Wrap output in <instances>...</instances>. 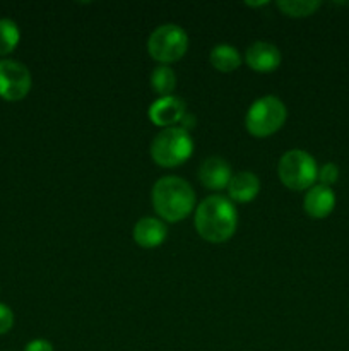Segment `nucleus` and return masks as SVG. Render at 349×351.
<instances>
[{
  "instance_id": "a211bd4d",
  "label": "nucleus",
  "mask_w": 349,
  "mask_h": 351,
  "mask_svg": "<svg viewBox=\"0 0 349 351\" xmlns=\"http://www.w3.org/2000/svg\"><path fill=\"white\" fill-rule=\"evenodd\" d=\"M339 178V168L335 163H325L318 168V175H317V180L320 185H325V187H332V185L337 182Z\"/></svg>"
},
{
  "instance_id": "39448f33",
  "label": "nucleus",
  "mask_w": 349,
  "mask_h": 351,
  "mask_svg": "<svg viewBox=\"0 0 349 351\" xmlns=\"http://www.w3.org/2000/svg\"><path fill=\"white\" fill-rule=\"evenodd\" d=\"M277 175L284 187L291 191H308L317 182L318 167L315 158L303 149H291L281 156Z\"/></svg>"
},
{
  "instance_id": "f03ea898",
  "label": "nucleus",
  "mask_w": 349,
  "mask_h": 351,
  "mask_svg": "<svg viewBox=\"0 0 349 351\" xmlns=\"http://www.w3.org/2000/svg\"><path fill=\"white\" fill-rule=\"evenodd\" d=\"M151 199L159 219L168 223L183 221L195 208V192L192 185L174 175L159 178L154 184Z\"/></svg>"
},
{
  "instance_id": "dca6fc26",
  "label": "nucleus",
  "mask_w": 349,
  "mask_h": 351,
  "mask_svg": "<svg viewBox=\"0 0 349 351\" xmlns=\"http://www.w3.org/2000/svg\"><path fill=\"white\" fill-rule=\"evenodd\" d=\"M318 0H279L277 7L289 17H308L320 9Z\"/></svg>"
},
{
  "instance_id": "4468645a",
  "label": "nucleus",
  "mask_w": 349,
  "mask_h": 351,
  "mask_svg": "<svg viewBox=\"0 0 349 351\" xmlns=\"http://www.w3.org/2000/svg\"><path fill=\"white\" fill-rule=\"evenodd\" d=\"M211 65L219 72H233L242 65V55L231 45H218L211 50L209 55Z\"/></svg>"
},
{
  "instance_id": "f3484780",
  "label": "nucleus",
  "mask_w": 349,
  "mask_h": 351,
  "mask_svg": "<svg viewBox=\"0 0 349 351\" xmlns=\"http://www.w3.org/2000/svg\"><path fill=\"white\" fill-rule=\"evenodd\" d=\"M21 40V31L14 21L0 19V55L12 53Z\"/></svg>"
},
{
  "instance_id": "aec40b11",
  "label": "nucleus",
  "mask_w": 349,
  "mask_h": 351,
  "mask_svg": "<svg viewBox=\"0 0 349 351\" xmlns=\"http://www.w3.org/2000/svg\"><path fill=\"white\" fill-rule=\"evenodd\" d=\"M24 351H53V345H51L48 339H33V341H29L26 345V348Z\"/></svg>"
},
{
  "instance_id": "9b49d317",
  "label": "nucleus",
  "mask_w": 349,
  "mask_h": 351,
  "mask_svg": "<svg viewBox=\"0 0 349 351\" xmlns=\"http://www.w3.org/2000/svg\"><path fill=\"white\" fill-rule=\"evenodd\" d=\"M168 237V228L163 219L144 216L133 226V240L142 249H156L163 245Z\"/></svg>"
},
{
  "instance_id": "20e7f679",
  "label": "nucleus",
  "mask_w": 349,
  "mask_h": 351,
  "mask_svg": "<svg viewBox=\"0 0 349 351\" xmlns=\"http://www.w3.org/2000/svg\"><path fill=\"white\" fill-rule=\"evenodd\" d=\"M287 108L277 96L267 95L252 103L245 115V127L253 137H269L286 123Z\"/></svg>"
},
{
  "instance_id": "6e6552de",
  "label": "nucleus",
  "mask_w": 349,
  "mask_h": 351,
  "mask_svg": "<svg viewBox=\"0 0 349 351\" xmlns=\"http://www.w3.org/2000/svg\"><path fill=\"white\" fill-rule=\"evenodd\" d=\"M187 113V106H185L183 99L177 98V96H163L157 98L153 105L147 110L151 122L163 129H170V127H177L180 123L181 117Z\"/></svg>"
},
{
  "instance_id": "7ed1b4c3",
  "label": "nucleus",
  "mask_w": 349,
  "mask_h": 351,
  "mask_svg": "<svg viewBox=\"0 0 349 351\" xmlns=\"http://www.w3.org/2000/svg\"><path fill=\"white\" fill-rule=\"evenodd\" d=\"M194 153V141L190 132L181 127L163 129L151 143V158L163 168H174L183 165Z\"/></svg>"
},
{
  "instance_id": "ddd939ff",
  "label": "nucleus",
  "mask_w": 349,
  "mask_h": 351,
  "mask_svg": "<svg viewBox=\"0 0 349 351\" xmlns=\"http://www.w3.org/2000/svg\"><path fill=\"white\" fill-rule=\"evenodd\" d=\"M228 199L235 204H245V202L253 201L260 192V180L252 171H240L233 175L228 184Z\"/></svg>"
},
{
  "instance_id": "1a4fd4ad",
  "label": "nucleus",
  "mask_w": 349,
  "mask_h": 351,
  "mask_svg": "<svg viewBox=\"0 0 349 351\" xmlns=\"http://www.w3.org/2000/svg\"><path fill=\"white\" fill-rule=\"evenodd\" d=\"M245 62L252 71L260 74L274 72L283 62V55L276 45L269 41H255L245 51Z\"/></svg>"
},
{
  "instance_id": "423d86ee",
  "label": "nucleus",
  "mask_w": 349,
  "mask_h": 351,
  "mask_svg": "<svg viewBox=\"0 0 349 351\" xmlns=\"http://www.w3.org/2000/svg\"><path fill=\"white\" fill-rule=\"evenodd\" d=\"M188 50V34L178 24H163L151 33L147 51L159 65H170L183 58Z\"/></svg>"
},
{
  "instance_id": "6ab92c4d",
  "label": "nucleus",
  "mask_w": 349,
  "mask_h": 351,
  "mask_svg": "<svg viewBox=\"0 0 349 351\" xmlns=\"http://www.w3.org/2000/svg\"><path fill=\"white\" fill-rule=\"evenodd\" d=\"M14 326V312L7 305L0 304V335H5Z\"/></svg>"
},
{
  "instance_id": "2eb2a0df",
  "label": "nucleus",
  "mask_w": 349,
  "mask_h": 351,
  "mask_svg": "<svg viewBox=\"0 0 349 351\" xmlns=\"http://www.w3.org/2000/svg\"><path fill=\"white\" fill-rule=\"evenodd\" d=\"M151 88L154 93L163 98V96H171V93L177 88V74L170 65H157L151 72Z\"/></svg>"
},
{
  "instance_id": "0eeeda50",
  "label": "nucleus",
  "mask_w": 349,
  "mask_h": 351,
  "mask_svg": "<svg viewBox=\"0 0 349 351\" xmlns=\"http://www.w3.org/2000/svg\"><path fill=\"white\" fill-rule=\"evenodd\" d=\"M33 86L29 69L17 60H0V98L5 101H21Z\"/></svg>"
},
{
  "instance_id": "f257e3e1",
  "label": "nucleus",
  "mask_w": 349,
  "mask_h": 351,
  "mask_svg": "<svg viewBox=\"0 0 349 351\" xmlns=\"http://www.w3.org/2000/svg\"><path fill=\"white\" fill-rule=\"evenodd\" d=\"M238 226V211L224 195H209L195 209V230L205 242H228Z\"/></svg>"
},
{
  "instance_id": "412c9836",
  "label": "nucleus",
  "mask_w": 349,
  "mask_h": 351,
  "mask_svg": "<svg viewBox=\"0 0 349 351\" xmlns=\"http://www.w3.org/2000/svg\"><path fill=\"white\" fill-rule=\"evenodd\" d=\"M195 123H197V119H195L194 113H190V112L185 113V115L181 117V120H180V127L183 130H187V132H190V130L194 129Z\"/></svg>"
},
{
  "instance_id": "9d476101",
  "label": "nucleus",
  "mask_w": 349,
  "mask_h": 351,
  "mask_svg": "<svg viewBox=\"0 0 349 351\" xmlns=\"http://www.w3.org/2000/svg\"><path fill=\"white\" fill-rule=\"evenodd\" d=\"M233 177L231 167L219 156H211L198 168V180L209 191H222L228 187Z\"/></svg>"
},
{
  "instance_id": "f8f14e48",
  "label": "nucleus",
  "mask_w": 349,
  "mask_h": 351,
  "mask_svg": "<svg viewBox=\"0 0 349 351\" xmlns=\"http://www.w3.org/2000/svg\"><path fill=\"white\" fill-rule=\"evenodd\" d=\"M303 208L310 218H327L335 208V194L332 191V187H325V185L317 184L311 189H308L303 199Z\"/></svg>"
}]
</instances>
